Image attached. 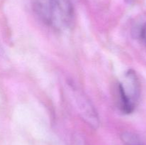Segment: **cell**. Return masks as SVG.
<instances>
[{"mask_svg":"<svg viewBox=\"0 0 146 145\" xmlns=\"http://www.w3.org/2000/svg\"><path fill=\"white\" fill-rule=\"evenodd\" d=\"M33 11L41 21L58 29L70 27L74 18L71 0H31Z\"/></svg>","mask_w":146,"mask_h":145,"instance_id":"cell-1","label":"cell"},{"mask_svg":"<svg viewBox=\"0 0 146 145\" xmlns=\"http://www.w3.org/2000/svg\"><path fill=\"white\" fill-rule=\"evenodd\" d=\"M140 83L136 73L133 70L126 72L124 82L118 84L120 107L125 114H131L135 109L140 96Z\"/></svg>","mask_w":146,"mask_h":145,"instance_id":"cell-2","label":"cell"},{"mask_svg":"<svg viewBox=\"0 0 146 145\" xmlns=\"http://www.w3.org/2000/svg\"><path fill=\"white\" fill-rule=\"evenodd\" d=\"M121 139L125 145H145L139 136L131 132L123 133Z\"/></svg>","mask_w":146,"mask_h":145,"instance_id":"cell-3","label":"cell"},{"mask_svg":"<svg viewBox=\"0 0 146 145\" xmlns=\"http://www.w3.org/2000/svg\"><path fill=\"white\" fill-rule=\"evenodd\" d=\"M140 37L143 42L146 45V22L141 27L140 31Z\"/></svg>","mask_w":146,"mask_h":145,"instance_id":"cell-4","label":"cell"},{"mask_svg":"<svg viewBox=\"0 0 146 145\" xmlns=\"http://www.w3.org/2000/svg\"><path fill=\"white\" fill-rule=\"evenodd\" d=\"M135 0H124V1H125V2L128 4H133V3L135 2Z\"/></svg>","mask_w":146,"mask_h":145,"instance_id":"cell-5","label":"cell"}]
</instances>
